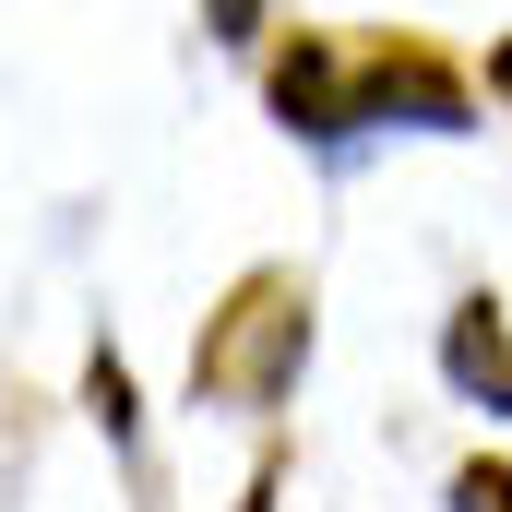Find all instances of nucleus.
Listing matches in <instances>:
<instances>
[{"instance_id":"nucleus-1","label":"nucleus","mask_w":512,"mask_h":512,"mask_svg":"<svg viewBox=\"0 0 512 512\" xmlns=\"http://www.w3.org/2000/svg\"><path fill=\"white\" fill-rule=\"evenodd\" d=\"M262 108L298 143H358V131H441V143H465L477 131V72L453 48H429L417 24H370V36L298 24L262 60Z\"/></svg>"},{"instance_id":"nucleus-7","label":"nucleus","mask_w":512,"mask_h":512,"mask_svg":"<svg viewBox=\"0 0 512 512\" xmlns=\"http://www.w3.org/2000/svg\"><path fill=\"white\" fill-rule=\"evenodd\" d=\"M477 84H489V108H512V36H489V60H477Z\"/></svg>"},{"instance_id":"nucleus-4","label":"nucleus","mask_w":512,"mask_h":512,"mask_svg":"<svg viewBox=\"0 0 512 512\" xmlns=\"http://www.w3.org/2000/svg\"><path fill=\"white\" fill-rule=\"evenodd\" d=\"M84 417H96L120 453H143V393H131V358H120V346H96V358H84Z\"/></svg>"},{"instance_id":"nucleus-2","label":"nucleus","mask_w":512,"mask_h":512,"mask_svg":"<svg viewBox=\"0 0 512 512\" xmlns=\"http://www.w3.org/2000/svg\"><path fill=\"white\" fill-rule=\"evenodd\" d=\"M310 346H322V298H310V274L298 262H251L215 310H203V334H191V405H215V417H274L298 370H310Z\"/></svg>"},{"instance_id":"nucleus-5","label":"nucleus","mask_w":512,"mask_h":512,"mask_svg":"<svg viewBox=\"0 0 512 512\" xmlns=\"http://www.w3.org/2000/svg\"><path fill=\"white\" fill-rule=\"evenodd\" d=\"M453 512H512V465L501 453H465L453 465Z\"/></svg>"},{"instance_id":"nucleus-6","label":"nucleus","mask_w":512,"mask_h":512,"mask_svg":"<svg viewBox=\"0 0 512 512\" xmlns=\"http://www.w3.org/2000/svg\"><path fill=\"white\" fill-rule=\"evenodd\" d=\"M203 36L215 48H262L274 36V0H203Z\"/></svg>"},{"instance_id":"nucleus-3","label":"nucleus","mask_w":512,"mask_h":512,"mask_svg":"<svg viewBox=\"0 0 512 512\" xmlns=\"http://www.w3.org/2000/svg\"><path fill=\"white\" fill-rule=\"evenodd\" d=\"M441 382L465 393V405H489L512 417V298H453V322H441Z\"/></svg>"},{"instance_id":"nucleus-8","label":"nucleus","mask_w":512,"mask_h":512,"mask_svg":"<svg viewBox=\"0 0 512 512\" xmlns=\"http://www.w3.org/2000/svg\"><path fill=\"white\" fill-rule=\"evenodd\" d=\"M274 489H286V453H262V465H251V489H239V512H274Z\"/></svg>"}]
</instances>
